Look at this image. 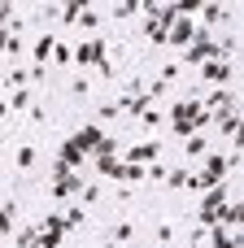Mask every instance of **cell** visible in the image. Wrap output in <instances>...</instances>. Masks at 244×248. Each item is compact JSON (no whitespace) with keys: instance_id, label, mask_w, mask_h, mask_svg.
I'll return each instance as SVG.
<instances>
[{"instance_id":"obj_5","label":"cell","mask_w":244,"mask_h":248,"mask_svg":"<svg viewBox=\"0 0 244 248\" xmlns=\"http://www.w3.org/2000/svg\"><path fill=\"white\" fill-rule=\"evenodd\" d=\"M231 78H236V61H227V57H210L201 65V83H210V87H227Z\"/></svg>"},{"instance_id":"obj_44","label":"cell","mask_w":244,"mask_h":248,"mask_svg":"<svg viewBox=\"0 0 244 248\" xmlns=\"http://www.w3.org/2000/svg\"><path fill=\"white\" fill-rule=\"evenodd\" d=\"M0 248H4V235H0Z\"/></svg>"},{"instance_id":"obj_18","label":"cell","mask_w":244,"mask_h":248,"mask_svg":"<svg viewBox=\"0 0 244 248\" xmlns=\"http://www.w3.org/2000/svg\"><path fill=\"white\" fill-rule=\"evenodd\" d=\"M74 26L79 31H87V35H96V26H100V13L87 4V9H79V17H74Z\"/></svg>"},{"instance_id":"obj_20","label":"cell","mask_w":244,"mask_h":248,"mask_svg":"<svg viewBox=\"0 0 244 248\" xmlns=\"http://www.w3.org/2000/svg\"><path fill=\"white\" fill-rule=\"evenodd\" d=\"M166 183H170V187H188V183H192V161H183V166L166 170Z\"/></svg>"},{"instance_id":"obj_30","label":"cell","mask_w":244,"mask_h":248,"mask_svg":"<svg viewBox=\"0 0 244 248\" xmlns=\"http://www.w3.org/2000/svg\"><path fill=\"white\" fill-rule=\"evenodd\" d=\"M4 83H9V87H31V70H26V65H13Z\"/></svg>"},{"instance_id":"obj_21","label":"cell","mask_w":244,"mask_h":248,"mask_svg":"<svg viewBox=\"0 0 244 248\" xmlns=\"http://www.w3.org/2000/svg\"><path fill=\"white\" fill-rule=\"evenodd\" d=\"M61 218H65V231H83V227H87V209H83V205H70Z\"/></svg>"},{"instance_id":"obj_19","label":"cell","mask_w":244,"mask_h":248,"mask_svg":"<svg viewBox=\"0 0 244 248\" xmlns=\"http://www.w3.org/2000/svg\"><path fill=\"white\" fill-rule=\"evenodd\" d=\"M140 126H148V131H157V126H166V109H162V105H148V109L140 113Z\"/></svg>"},{"instance_id":"obj_1","label":"cell","mask_w":244,"mask_h":248,"mask_svg":"<svg viewBox=\"0 0 244 248\" xmlns=\"http://www.w3.org/2000/svg\"><path fill=\"white\" fill-rule=\"evenodd\" d=\"M74 65H83V70H100L105 78H114L118 70H114V61H109V44L100 39V35H87L79 48H74Z\"/></svg>"},{"instance_id":"obj_36","label":"cell","mask_w":244,"mask_h":248,"mask_svg":"<svg viewBox=\"0 0 244 248\" xmlns=\"http://www.w3.org/2000/svg\"><path fill=\"white\" fill-rule=\"evenodd\" d=\"M179 70H183V65H179V61H166V65H162V74H157V78H162V83H175V78H179Z\"/></svg>"},{"instance_id":"obj_31","label":"cell","mask_w":244,"mask_h":248,"mask_svg":"<svg viewBox=\"0 0 244 248\" xmlns=\"http://www.w3.org/2000/svg\"><path fill=\"white\" fill-rule=\"evenodd\" d=\"M131 235H135V227H131V222H118V227H109V240H114V244H131Z\"/></svg>"},{"instance_id":"obj_33","label":"cell","mask_w":244,"mask_h":248,"mask_svg":"<svg viewBox=\"0 0 244 248\" xmlns=\"http://www.w3.org/2000/svg\"><path fill=\"white\" fill-rule=\"evenodd\" d=\"M96 118H100V122H118V118H122V109H118V100H105V105L96 109Z\"/></svg>"},{"instance_id":"obj_37","label":"cell","mask_w":244,"mask_h":248,"mask_svg":"<svg viewBox=\"0 0 244 248\" xmlns=\"http://www.w3.org/2000/svg\"><path fill=\"white\" fill-rule=\"evenodd\" d=\"M170 240H175V227L162 222V227H157V244H170Z\"/></svg>"},{"instance_id":"obj_4","label":"cell","mask_w":244,"mask_h":248,"mask_svg":"<svg viewBox=\"0 0 244 248\" xmlns=\"http://www.w3.org/2000/svg\"><path fill=\"white\" fill-rule=\"evenodd\" d=\"M201 35H210V31H205V26H196L192 17H175V22H170V31H166V44H170V48H188V44H192V39H201Z\"/></svg>"},{"instance_id":"obj_35","label":"cell","mask_w":244,"mask_h":248,"mask_svg":"<svg viewBox=\"0 0 244 248\" xmlns=\"http://www.w3.org/2000/svg\"><path fill=\"white\" fill-rule=\"evenodd\" d=\"M35 161H39V153H35L31 144H22V148H17V170H31Z\"/></svg>"},{"instance_id":"obj_41","label":"cell","mask_w":244,"mask_h":248,"mask_svg":"<svg viewBox=\"0 0 244 248\" xmlns=\"http://www.w3.org/2000/svg\"><path fill=\"white\" fill-rule=\"evenodd\" d=\"M70 4H79V9H87V4H92V0H70Z\"/></svg>"},{"instance_id":"obj_8","label":"cell","mask_w":244,"mask_h":248,"mask_svg":"<svg viewBox=\"0 0 244 248\" xmlns=\"http://www.w3.org/2000/svg\"><path fill=\"white\" fill-rule=\"evenodd\" d=\"M214 126L236 144V140H240V100H231L227 109H214Z\"/></svg>"},{"instance_id":"obj_32","label":"cell","mask_w":244,"mask_h":248,"mask_svg":"<svg viewBox=\"0 0 244 248\" xmlns=\"http://www.w3.org/2000/svg\"><path fill=\"white\" fill-rule=\"evenodd\" d=\"M170 4H175V13H179V17H196L205 0H170Z\"/></svg>"},{"instance_id":"obj_3","label":"cell","mask_w":244,"mask_h":248,"mask_svg":"<svg viewBox=\"0 0 244 248\" xmlns=\"http://www.w3.org/2000/svg\"><path fill=\"white\" fill-rule=\"evenodd\" d=\"M87 166V153L74 144V140H65L61 148H57V161H52V179H61V174H74V170H83Z\"/></svg>"},{"instance_id":"obj_34","label":"cell","mask_w":244,"mask_h":248,"mask_svg":"<svg viewBox=\"0 0 244 248\" xmlns=\"http://www.w3.org/2000/svg\"><path fill=\"white\" fill-rule=\"evenodd\" d=\"M118 153H122V144H118L114 135H105V140H100V148H96L92 157H118Z\"/></svg>"},{"instance_id":"obj_22","label":"cell","mask_w":244,"mask_h":248,"mask_svg":"<svg viewBox=\"0 0 244 248\" xmlns=\"http://www.w3.org/2000/svg\"><path fill=\"white\" fill-rule=\"evenodd\" d=\"M48 61H52V65H70V61H74V48L57 39V44H52V52H48Z\"/></svg>"},{"instance_id":"obj_10","label":"cell","mask_w":244,"mask_h":248,"mask_svg":"<svg viewBox=\"0 0 244 248\" xmlns=\"http://www.w3.org/2000/svg\"><path fill=\"white\" fill-rule=\"evenodd\" d=\"M122 161H135V166L162 161V140H144V144H131V148H122Z\"/></svg>"},{"instance_id":"obj_12","label":"cell","mask_w":244,"mask_h":248,"mask_svg":"<svg viewBox=\"0 0 244 248\" xmlns=\"http://www.w3.org/2000/svg\"><path fill=\"white\" fill-rule=\"evenodd\" d=\"M240 222H244V205L236 201V196H227V205L218 209V222H214V227H227V231H240Z\"/></svg>"},{"instance_id":"obj_15","label":"cell","mask_w":244,"mask_h":248,"mask_svg":"<svg viewBox=\"0 0 244 248\" xmlns=\"http://www.w3.org/2000/svg\"><path fill=\"white\" fill-rule=\"evenodd\" d=\"M231 100H240V96H236V92H227V87H214V92L201 100V109H210V113H214V109H227Z\"/></svg>"},{"instance_id":"obj_25","label":"cell","mask_w":244,"mask_h":248,"mask_svg":"<svg viewBox=\"0 0 244 248\" xmlns=\"http://www.w3.org/2000/svg\"><path fill=\"white\" fill-rule=\"evenodd\" d=\"M175 17H179V13H175V4H170V0H162V9H157L148 22H157V26H166V31H170V22H175Z\"/></svg>"},{"instance_id":"obj_40","label":"cell","mask_w":244,"mask_h":248,"mask_svg":"<svg viewBox=\"0 0 244 248\" xmlns=\"http://www.w3.org/2000/svg\"><path fill=\"white\" fill-rule=\"evenodd\" d=\"M4 118H9V100H0V122H4Z\"/></svg>"},{"instance_id":"obj_14","label":"cell","mask_w":244,"mask_h":248,"mask_svg":"<svg viewBox=\"0 0 244 248\" xmlns=\"http://www.w3.org/2000/svg\"><path fill=\"white\" fill-rule=\"evenodd\" d=\"M52 44H57V35H52V31H48V35H39V39H35V48H31V65L48 70V52H52Z\"/></svg>"},{"instance_id":"obj_24","label":"cell","mask_w":244,"mask_h":248,"mask_svg":"<svg viewBox=\"0 0 244 248\" xmlns=\"http://www.w3.org/2000/svg\"><path fill=\"white\" fill-rule=\"evenodd\" d=\"M13 244H17V248H35V244H39V227H22V231H13Z\"/></svg>"},{"instance_id":"obj_7","label":"cell","mask_w":244,"mask_h":248,"mask_svg":"<svg viewBox=\"0 0 244 248\" xmlns=\"http://www.w3.org/2000/svg\"><path fill=\"white\" fill-rule=\"evenodd\" d=\"M61 240H65V218L52 209V214L39 222V244L35 248H61Z\"/></svg>"},{"instance_id":"obj_6","label":"cell","mask_w":244,"mask_h":248,"mask_svg":"<svg viewBox=\"0 0 244 248\" xmlns=\"http://www.w3.org/2000/svg\"><path fill=\"white\" fill-rule=\"evenodd\" d=\"M83 183H87V179H83V170H74V174L52 179V183H48V192H52V201H57V205H65V201H74V196L83 192Z\"/></svg>"},{"instance_id":"obj_23","label":"cell","mask_w":244,"mask_h":248,"mask_svg":"<svg viewBox=\"0 0 244 248\" xmlns=\"http://www.w3.org/2000/svg\"><path fill=\"white\" fill-rule=\"evenodd\" d=\"M140 4H144V0H118V4H114V22L135 17V13H140Z\"/></svg>"},{"instance_id":"obj_13","label":"cell","mask_w":244,"mask_h":248,"mask_svg":"<svg viewBox=\"0 0 244 248\" xmlns=\"http://www.w3.org/2000/svg\"><path fill=\"white\" fill-rule=\"evenodd\" d=\"M205 244H210V248H240V231H227V227H205Z\"/></svg>"},{"instance_id":"obj_39","label":"cell","mask_w":244,"mask_h":248,"mask_svg":"<svg viewBox=\"0 0 244 248\" xmlns=\"http://www.w3.org/2000/svg\"><path fill=\"white\" fill-rule=\"evenodd\" d=\"M87 92H92L87 78H74V83H70V96H87Z\"/></svg>"},{"instance_id":"obj_38","label":"cell","mask_w":244,"mask_h":248,"mask_svg":"<svg viewBox=\"0 0 244 248\" xmlns=\"http://www.w3.org/2000/svg\"><path fill=\"white\" fill-rule=\"evenodd\" d=\"M9 31H22V22H9V26H0V57H4V44H9Z\"/></svg>"},{"instance_id":"obj_42","label":"cell","mask_w":244,"mask_h":248,"mask_svg":"<svg viewBox=\"0 0 244 248\" xmlns=\"http://www.w3.org/2000/svg\"><path fill=\"white\" fill-rule=\"evenodd\" d=\"M105 248H122V244H114V240H109V244H105Z\"/></svg>"},{"instance_id":"obj_17","label":"cell","mask_w":244,"mask_h":248,"mask_svg":"<svg viewBox=\"0 0 244 248\" xmlns=\"http://www.w3.org/2000/svg\"><path fill=\"white\" fill-rule=\"evenodd\" d=\"M205 153H210L205 135H188V140H183V161H201Z\"/></svg>"},{"instance_id":"obj_11","label":"cell","mask_w":244,"mask_h":248,"mask_svg":"<svg viewBox=\"0 0 244 248\" xmlns=\"http://www.w3.org/2000/svg\"><path fill=\"white\" fill-rule=\"evenodd\" d=\"M70 140H74V144H79V148H83V153H87V157H92V153H96V148H100V140H105V131H100V126H96V122H87V126H79V131H74V135H70Z\"/></svg>"},{"instance_id":"obj_43","label":"cell","mask_w":244,"mask_h":248,"mask_svg":"<svg viewBox=\"0 0 244 248\" xmlns=\"http://www.w3.org/2000/svg\"><path fill=\"white\" fill-rule=\"evenodd\" d=\"M4 87H9V83H4V78H0V92H4Z\"/></svg>"},{"instance_id":"obj_45","label":"cell","mask_w":244,"mask_h":248,"mask_svg":"<svg viewBox=\"0 0 244 248\" xmlns=\"http://www.w3.org/2000/svg\"><path fill=\"white\" fill-rule=\"evenodd\" d=\"M0 140H4V131H0Z\"/></svg>"},{"instance_id":"obj_16","label":"cell","mask_w":244,"mask_h":248,"mask_svg":"<svg viewBox=\"0 0 244 248\" xmlns=\"http://www.w3.org/2000/svg\"><path fill=\"white\" fill-rule=\"evenodd\" d=\"M35 105V92L31 87H13V96H9V113H26Z\"/></svg>"},{"instance_id":"obj_28","label":"cell","mask_w":244,"mask_h":248,"mask_svg":"<svg viewBox=\"0 0 244 248\" xmlns=\"http://www.w3.org/2000/svg\"><path fill=\"white\" fill-rule=\"evenodd\" d=\"M13 209H17V201H9V205H0V235H4V240L13 235Z\"/></svg>"},{"instance_id":"obj_9","label":"cell","mask_w":244,"mask_h":248,"mask_svg":"<svg viewBox=\"0 0 244 248\" xmlns=\"http://www.w3.org/2000/svg\"><path fill=\"white\" fill-rule=\"evenodd\" d=\"M196 17H201L196 26H205V31H210V26H227V22H236V13H231L227 4H218V0H205Z\"/></svg>"},{"instance_id":"obj_27","label":"cell","mask_w":244,"mask_h":248,"mask_svg":"<svg viewBox=\"0 0 244 248\" xmlns=\"http://www.w3.org/2000/svg\"><path fill=\"white\" fill-rule=\"evenodd\" d=\"M100 196H105V192H100V183H83V192H79V196H74V201H79V205H83V209H87V205H96V201H100Z\"/></svg>"},{"instance_id":"obj_2","label":"cell","mask_w":244,"mask_h":248,"mask_svg":"<svg viewBox=\"0 0 244 248\" xmlns=\"http://www.w3.org/2000/svg\"><path fill=\"white\" fill-rule=\"evenodd\" d=\"M210 57H223L218 52V39H210V35H201V39H192L188 48H183V57H179V65H188V70H201Z\"/></svg>"},{"instance_id":"obj_26","label":"cell","mask_w":244,"mask_h":248,"mask_svg":"<svg viewBox=\"0 0 244 248\" xmlns=\"http://www.w3.org/2000/svg\"><path fill=\"white\" fill-rule=\"evenodd\" d=\"M140 179H144V166H135V161H122V174H118V183H127V187H131V183H140Z\"/></svg>"},{"instance_id":"obj_29","label":"cell","mask_w":244,"mask_h":248,"mask_svg":"<svg viewBox=\"0 0 244 248\" xmlns=\"http://www.w3.org/2000/svg\"><path fill=\"white\" fill-rule=\"evenodd\" d=\"M144 39H148V44H157V48H166V26H157V22H144Z\"/></svg>"}]
</instances>
